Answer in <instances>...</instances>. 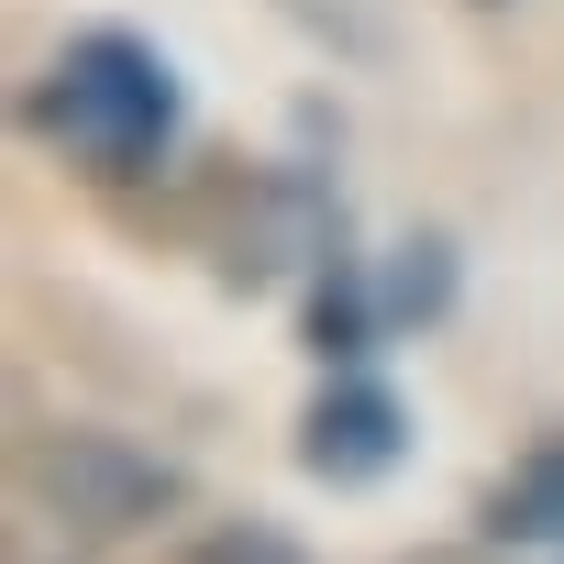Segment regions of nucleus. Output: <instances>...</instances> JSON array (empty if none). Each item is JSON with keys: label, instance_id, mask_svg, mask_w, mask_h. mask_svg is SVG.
I'll return each mask as SVG.
<instances>
[{"label": "nucleus", "instance_id": "f257e3e1", "mask_svg": "<svg viewBox=\"0 0 564 564\" xmlns=\"http://www.w3.org/2000/svg\"><path fill=\"white\" fill-rule=\"evenodd\" d=\"M23 122H34L67 166H89V177H155L166 144H177V122H188V89H177L166 45L100 23V34L56 45V67H45L34 100H23Z\"/></svg>", "mask_w": 564, "mask_h": 564}, {"label": "nucleus", "instance_id": "f03ea898", "mask_svg": "<svg viewBox=\"0 0 564 564\" xmlns=\"http://www.w3.org/2000/svg\"><path fill=\"white\" fill-rule=\"evenodd\" d=\"M23 498L78 542H133L188 509V465H166L100 421H45V432H23Z\"/></svg>", "mask_w": 564, "mask_h": 564}, {"label": "nucleus", "instance_id": "7ed1b4c3", "mask_svg": "<svg viewBox=\"0 0 564 564\" xmlns=\"http://www.w3.org/2000/svg\"><path fill=\"white\" fill-rule=\"evenodd\" d=\"M399 454H410V410H399V388H377L366 366H333V388L300 410V465H311L322 487H377Z\"/></svg>", "mask_w": 564, "mask_h": 564}, {"label": "nucleus", "instance_id": "20e7f679", "mask_svg": "<svg viewBox=\"0 0 564 564\" xmlns=\"http://www.w3.org/2000/svg\"><path fill=\"white\" fill-rule=\"evenodd\" d=\"M377 333H388L377 276H355V254H333V265L311 276V355H322V366H366Z\"/></svg>", "mask_w": 564, "mask_h": 564}, {"label": "nucleus", "instance_id": "39448f33", "mask_svg": "<svg viewBox=\"0 0 564 564\" xmlns=\"http://www.w3.org/2000/svg\"><path fill=\"white\" fill-rule=\"evenodd\" d=\"M487 531H498V542H564V443H531V454L487 487Z\"/></svg>", "mask_w": 564, "mask_h": 564}, {"label": "nucleus", "instance_id": "423d86ee", "mask_svg": "<svg viewBox=\"0 0 564 564\" xmlns=\"http://www.w3.org/2000/svg\"><path fill=\"white\" fill-rule=\"evenodd\" d=\"M443 300H454V243L410 232V243L388 254V276H377V311H388V322H432Z\"/></svg>", "mask_w": 564, "mask_h": 564}, {"label": "nucleus", "instance_id": "0eeeda50", "mask_svg": "<svg viewBox=\"0 0 564 564\" xmlns=\"http://www.w3.org/2000/svg\"><path fill=\"white\" fill-rule=\"evenodd\" d=\"M177 564H311V542L276 531V520H210L177 542Z\"/></svg>", "mask_w": 564, "mask_h": 564}]
</instances>
